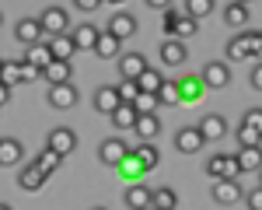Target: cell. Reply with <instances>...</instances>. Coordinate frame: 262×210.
I'll return each mask as SVG.
<instances>
[{"mask_svg": "<svg viewBox=\"0 0 262 210\" xmlns=\"http://www.w3.org/2000/svg\"><path fill=\"white\" fill-rule=\"evenodd\" d=\"M39 74H42V70H35L32 63L21 60V84H25V81H39Z\"/></svg>", "mask_w": 262, "mask_h": 210, "instance_id": "cell-44", "label": "cell"}, {"mask_svg": "<svg viewBox=\"0 0 262 210\" xmlns=\"http://www.w3.org/2000/svg\"><path fill=\"white\" fill-rule=\"evenodd\" d=\"M133 154L140 158V165L147 168V172H150V168H158V165H161V151H158L154 144H137V147H133Z\"/></svg>", "mask_w": 262, "mask_h": 210, "instance_id": "cell-32", "label": "cell"}, {"mask_svg": "<svg viewBox=\"0 0 262 210\" xmlns=\"http://www.w3.org/2000/svg\"><path fill=\"white\" fill-rule=\"evenodd\" d=\"M70 35H74V46H77V53H81V49L95 53V46H98V39H101V28H95V25H88V21H84V25H77Z\"/></svg>", "mask_w": 262, "mask_h": 210, "instance_id": "cell-17", "label": "cell"}, {"mask_svg": "<svg viewBox=\"0 0 262 210\" xmlns=\"http://www.w3.org/2000/svg\"><path fill=\"white\" fill-rule=\"evenodd\" d=\"M196 32H200V28H196V21L189 18V14H182V21H179V32H175V39H189V35H196Z\"/></svg>", "mask_w": 262, "mask_h": 210, "instance_id": "cell-41", "label": "cell"}, {"mask_svg": "<svg viewBox=\"0 0 262 210\" xmlns=\"http://www.w3.org/2000/svg\"><path fill=\"white\" fill-rule=\"evenodd\" d=\"M77 7H81V11H95V7H98V0H77Z\"/></svg>", "mask_w": 262, "mask_h": 210, "instance_id": "cell-48", "label": "cell"}, {"mask_svg": "<svg viewBox=\"0 0 262 210\" xmlns=\"http://www.w3.org/2000/svg\"><path fill=\"white\" fill-rule=\"evenodd\" d=\"M224 56H227L231 63L252 60V32H238L234 39H227V46H224Z\"/></svg>", "mask_w": 262, "mask_h": 210, "instance_id": "cell-9", "label": "cell"}, {"mask_svg": "<svg viewBox=\"0 0 262 210\" xmlns=\"http://www.w3.org/2000/svg\"><path fill=\"white\" fill-rule=\"evenodd\" d=\"M238 172H262V147H238Z\"/></svg>", "mask_w": 262, "mask_h": 210, "instance_id": "cell-24", "label": "cell"}, {"mask_svg": "<svg viewBox=\"0 0 262 210\" xmlns=\"http://www.w3.org/2000/svg\"><path fill=\"white\" fill-rule=\"evenodd\" d=\"M203 91H206V84H203L200 74H185V77L179 81V95H182V102H200Z\"/></svg>", "mask_w": 262, "mask_h": 210, "instance_id": "cell-22", "label": "cell"}, {"mask_svg": "<svg viewBox=\"0 0 262 210\" xmlns=\"http://www.w3.org/2000/svg\"><path fill=\"white\" fill-rule=\"evenodd\" d=\"M46 81H49V88H56V84H70V77H74V63H60L53 60V67L42 74Z\"/></svg>", "mask_w": 262, "mask_h": 210, "instance_id": "cell-26", "label": "cell"}, {"mask_svg": "<svg viewBox=\"0 0 262 210\" xmlns=\"http://www.w3.org/2000/svg\"><path fill=\"white\" fill-rule=\"evenodd\" d=\"M203 133L196 130V126H182L179 133H175V151L179 154H196V151H203Z\"/></svg>", "mask_w": 262, "mask_h": 210, "instance_id": "cell-12", "label": "cell"}, {"mask_svg": "<svg viewBox=\"0 0 262 210\" xmlns=\"http://www.w3.org/2000/svg\"><path fill=\"white\" fill-rule=\"evenodd\" d=\"M0 210H14V207H11V203H0Z\"/></svg>", "mask_w": 262, "mask_h": 210, "instance_id": "cell-49", "label": "cell"}, {"mask_svg": "<svg viewBox=\"0 0 262 210\" xmlns=\"http://www.w3.org/2000/svg\"><path fill=\"white\" fill-rule=\"evenodd\" d=\"M158 56H161L164 67H182V63L189 60V49H185V42H179V39H164L161 49H158Z\"/></svg>", "mask_w": 262, "mask_h": 210, "instance_id": "cell-14", "label": "cell"}, {"mask_svg": "<svg viewBox=\"0 0 262 210\" xmlns=\"http://www.w3.org/2000/svg\"><path fill=\"white\" fill-rule=\"evenodd\" d=\"M11 102V88H7V84H0V105H7Z\"/></svg>", "mask_w": 262, "mask_h": 210, "instance_id": "cell-47", "label": "cell"}, {"mask_svg": "<svg viewBox=\"0 0 262 210\" xmlns=\"http://www.w3.org/2000/svg\"><path fill=\"white\" fill-rule=\"evenodd\" d=\"M129 151H133V147L126 144L122 137H108V140H101V147H98V158L105 161V165L119 168V165H122V158H126Z\"/></svg>", "mask_w": 262, "mask_h": 210, "instance_id": "cell-4", "label": "cell"}, {"mask_svg": "<svg viewBox=\"0 0 262 210\" xmlns=\"http://www.w3.org/2000/svg\"><path fill=\"white\" fill-rule=\"evenodd\" d=\"M252 56H259L262 63V32H252Z\"/></svg>", "mask_w": 262, "mask_h": 210, "instance_id": "cell-46", "label": "cell"}, {"mask_svg": "<svg viewBox=\"0 0 262 210\" xmlns=\"http://www.w3.org/2000/svg\"><path fill=\"white\" fill-rule=\"evenodd\" d=\"M46 179H49V175H46V172H42L35 161H32V165H25V168L18 172V186L28 189V193H39V189L46 186Z\"/></svg>", "mask_w": 262, "mask_h": 210, "instance_id": "cell-19", "label": "cell"}, {"mask_svg": "<svg viewBox=\"0 0 262 210\" xmlns=\"http://www.w3.org/2000/svg\"><path fill=\"white\" fill-rule=\"evenodd\" d=\"M21 60L32 63L35 70H42V74H46V70L53 67V49H49V42H39V46H32V49H28V53H25Z\"/></svg>", "mask_w": 262, "mask_h": 210, "instance_id": "cell-21", "label": "cell"}, {"mask_svg": "<svg viewBox=\"0 0 262 210\" xmlns=\"http://www.w3.org/2000/svg\"><path fill=\"white\" fill-rule=\"evenodd\" d=\"M39 25H42V32H46L49 39H60V35H70V32H74V28H70V11L60 7V4H49V7L42 11Z\"/></svg>", "mask_w": 262, "mask_h": 210, "instance_id": "cell-1", "label": "cell"}, {"mask_svg": "<svg viewBox=\"0 0 262 210\" xmlns=\"http://www.w3.org/2000/svg\"><path fill=\"white\" fill-rule=\"evenodd\" d=\"M179 21H182V14L179 11H175V7H168V11H164V39H175V32H179Z\"/></svg>", "mask_w": 262, "mask_h": 210, "instance_id": "cell-39", "label": "cell"}, {"mask_svg": "<svg viewBox=\"0 0 262 210\" xmlns=\"http://www.w3.org/2000/svg\"><path fill=\"white\" fill-rule=\"evenodd\" d=\"M245 203H248V210H262V186H255L252 193H245Z\"/></svg>", "mask_w": 262, "mask_h": 210, "instance_id": "cell-43", "label": "cell"}, {"mask_svg": "<svg viewBox=\"0 0 262 210\" xmlns=\"http://www.w3.org/2000/svg\"><path fill=\"white\" fill-rule=\"evenodd\" d=\"M116 88H119L122 105H133L137 98H140V84H137V81H122V84H116Z\"/></svg>", "mask_w": 262, "mask_h": 210, "instance_id": "cell-38", "label": "cell"}, {"mask_svg": "<svg viewBox=\"0 0 262 210\" xmlns=\"http://www.w3.org/2000/svg\"><path fill=\"white\" fill-rule=\"evenodd\" d=\"M122 200L129 210H154V189H147L143 182H133V186H126Z\"/></svg>", "mask_w": 262, "mask_h": 210, "instance_id": "cell-6", "label": "cell"}, {"mask_svg": "<svg viewBox=\"0 0 262 210\" xmlns=\"http://www.w3.org/2000/svg\"><path fill=\"white\" fill-rule=\"evenodd\" d=\"M21 158H25V144L14 140V137H0V165L14 168V165H21Z\"/></svg>", "mask_w": 262, "mask_h": 210, "instance_id": "cell-18", "label": "cell"}, {"mask_svg": "<svg viewBox=\"0 0 262 210\" xmlns=\"http://www.w3.org/2000/svg\"><path fill=\"white\" fill-rule=\"evenodd\" d=\"M185 14L192 21L210 18V14H213V0H189V4H185Z\"/></svg>", "mask_w": 262, "mask_h": 210, "instance_id": "cell-35", "label": "cell"}, {"mask_svg": "<svg viewBox=\"0 0 262 210\" xmlns=\"http://www.w3.org/2000/svg\"><path fill=\"white\" fill-rule=\"evenodd\" d=\"M150 63L143 53H122L119 56V81H140V74L147 70Z\"/></svg>", "mask_w": 262, "mask_h": 210, "instance_id": "cell-5", "label": "cell"}, {"mask_svg": "<svg viewBox=\"0 0 262 210\" xmlns=\"http://www.w3.org/2000/svg\"><path fill=\"white\" fill-rule=\"evenodd\" d=\"M116 172H119V175H122V179H126V182H129V186H133V182H140L143 175H147V168L140 165V158H137L133 151H129V154L122 158V165L116 168Z\"/></svg>", "mask_w": 262, "mask_h": 210, "instance_id": "cell-23", "label": "cell"}, {"mask_svg": "<svg viewBox=\"0 0 262 210\" xmlns=\"http://www.w3.org/2000/svg\"><path fill=\"white\" fill-rule=\"evenodd\" d=\"M259 186H262V172H259Z\"/></svg>", "mask_w": 262, "mask_h": 210, "instance_id": "cell-51", "label": "cell"}, {"mask_svg": "<svg viewBox=\"0 0 262 210\" xmlns=\"http://www.w3.org/2000/svg\"><path fill=\"white\" fill-rule=\"evenodd\" d=\"M91 210H108V207H91Z\"/></svg>", "mask_w": 262, "mask_h": 210, "instance_id": "cell-50", "label": "cell"}, {"mask_svg": "<svg viewBox=\"0 0 262 210\" xmlns=\"http://www.w3.org/2000/svg\"><path fill=\"white\" fill-rule=\"evenodd\" d=\"M0 70H4V60H0Z\"/></svg>", "mask_w": 262, "mask_h": 210, "instance_id": "cell-52", "label": "cell"}, {"mask_svg": "<svg viewBox=\"0 0 262 210\" xmlns=\"http://www.w3.org/2000/svg\"><path fill=\"white\" fill-rule=\"evenodd\" d=\"M0 84H7V88L21 84V60H4V70H0Z\"/></svg>", "mask_w": 262, "mask_h": 210, "instance_id": "cell-34", "label": "cell"}, {"mask_svg": "<svg viewBox=\"0 0 262 210\" xmlns=\"http://www.w3.org/2000/svg\"><path fill=\"white\" fill-rule=\"evenodd\" d=\"M81 102V95H77V88L74 84H56V88H49V105L53 109H74V105Z\"/></svg>", "mask_w": 262, "mask_h": 210, "instance_id": "cell-15", "label": "cell"}, {"mask_svg": "<svg viewBox=\"0 0 262 210\" xmlns=\"http://www.w3.org/2000/svg\"><path fill=\"white\" fill-rule=\"evenodd\" d=\"M46 140H49V151H56V154H60V158H67V154H74V151H77V133H74V130H70V126H56V130H49V137H46Z\"/></svg>", "mask_w": 262, "mask_h": 210, "instance_id": "cell-3", "label": "cell"}, {"mask_svg": "<svg viewBox=\"0 0 262 210\" xmlns=\"http://www.w3.org/2000/svg\"><path fill=\"white\" fill-rule=\"evenodd\" d=\"M206 175H210L213 182H224V179L242 175V172H238V158H234V154H213V158L206 161Z\"/></svg>", "mask_w": 262, "mask_h": 210, "instance_id": "cell-2", "label": "cell"}, {"mask_svg": "<svg viewBox=\"0 0 262 210\" xmlns=\"http://www.w3.org/2000/svg\"><path fill=\"white\" fill-rule=\"evenodd\" d=\"M238 140H242V147H262V133L248 130V126H238Z\"/></svg>", "mask_w": 262, "mask_h": 210, "instance_id": "cell-40", "label": "cell"}, {"mask_svg": "<svg viewBox=\"0 0 262 210\" xmlns=\"http://www.w3.org/2000/svg\"><path fill=\"white\" fill-rule=\"evenodd\" d=\"M42 35H46V32H42L39 18H21L18 25H14V39H18V42H25L28 49H32V46H39V42H42Z\"/></svg>", "mask_w": 262, "mask_h": 210, "instance_id": "cell-13", "label": "cell"}, {"mask_svg": "<svg viewBox=\"0 0 262 210\" xmlns=\"http://www.w3.org/2000/svg\"><path fill=\"white\" fill-rule=\"evenodd\" d=\"M224 21H227L231 28H242L245 32V25H248V4H242V0L227 4V7H224Z\"/></svg>", "mask_w": 262, "mask_h": 210, "instance_id": "cell-27", "label": "cell"}, {"mask_svg": "<svg viewBox=\"0 0 262 210\" xmlns=\"http://www.w3.org/2000/svg\"><path fill=\"white\" fill-rule=\"evenodd\" d=\"M196 130L203 133V140H206V144H210V140H224V133H227V119L217 116V112H206L200 123H196Z\"/></svg>", "mask_w": 262, "mask_h": 210, "instance_id": "cell-11", "label": "cell"}, {"mask_svg": "<svg viewBox=\"0 0 262 210\" xmlns=\"http://www.w3.org/2000/svg\"><path fill=\"white\" fill-rule=\"evenodd\" d=\"M108 119H112V126H116L119 133H129V130H137V119H140V116H137V109H133V105H119Z\"/></svg>", "mask_w": 262, "mask_h": 210, "instance_id": "cell-25", "label": "cell"}, {"mask_svg": "<svg viewBox=\"0 0 262 210\" xmlns=\"http://www.w3.org/2000/svg\"><path fill=\"white\" fill-rule=\"evenodd\" d=\"M49 49H53V60H60V63H70V56L77 53V46H74V35L49 39Z\"/></svg>", "mask_w": 262, "mask_h": 210, "instance_id": "cell-28", "label": "cell"}, {"mask_svg": "<svg viewBox=\"0 0 262 210\" xmlns=\"http://www.w3.org/2000/svg\"><path fill=\"white\" fill-rule=\"evenodd\" d=\"M200 77H203L206 88H227L231 84V67H227V60H210L203 67Z\"/></svg>", "mask_w": 262, "mask_h": 210, "instance_id": "cell-7", "label": "cell"}, {"mask_svg": "<svg viewBox=\"0 0 262 210\" xmlns=\"http://www.w3.org/2000/svg\"><path fill=\"white\" fill-rule=\"evenodd\" d=\"M0 21H4V14H0Z\"/></svg>", "mask_w": 262, "mask_h": 210, "instance_id": "cell-53", "label": "cell"}, {"mask_svg": "<svg viewBox=\"0 0 262 210\" xmlns=\"http://www.w3.org/2000/svg\"><path fill=\"white\" fill-rule=\"evenodd\" d=\"M133 133H137V140H140V144H154V140H158V133H161V116H140Z\"/></svg>", "mask_w": 262, "mask_h": 210, "instance_id": "cell-20", "label": "cell"}, {"mask_svg": "<svg viewBox=\"0 0 262 210\" xmlns=\"http://www.w3.org/2000/svg\"><path fill=\"white\" fill-rule=\"evenodd\" d=\"M60 154H56V151H49V147H42L39 154H35V165L42 168V172H46V175H53V172H56V168H60Z\"/></svg>", "mask_w": 262, "mask_h": 210, "instance_id": "cell-33", "label": "cell"}, {"mask_svg": "<svg viewBox=\"0 0 262 210\" xmlns=\"http://www.w3.org/2000/svg\"><path fill=\"white\" fill-rule=\"evenodd\" d=\"M108 35H116L119 42H126V39H133L137 35V18L129 14V11H116L112 14V21H108V28H105Z\"/></svg>", "mask_w": 262, "mask_h": 210, "instance_id": "cell-8", "label": "cell"}, {"mask_svg": "<svg viewBox=\"0 0 262 210\" xmlns=\"http://www.w3.org/2000/svg\"><path fill=\"white\" fill-rule=\"evenodd\" d=\"M137 84H140V91H147V95H158V91L164 88V74H161V70H154V67H147Z\"/></svg>", "mask_w": 262, "mask_h": 210, "instance_id": "cell-29", "label": "cell"}, {"mask_svg": "<svg viewBox=\"0 0 262 210\" xmlns=\"http://www.w3.org/2000/svg\"><path fill=\"white\" fill-rule=\"evenodd\" d=\"M122 42L116 39V35H108V32H101L98 46H95V56H101V60H112V56H119Z\"/></svg>", "mask_w": 262, "mask_h": 210, "instance_id": "cell-31", "label": "cell"}, {"mask_svg": "<svg viewBox=\"0 0 262 210\" xmlns=\"http://www.w3.org/2000/svg\"><path fill=\"white\" fill-rule=\"evenodd\" d=\"M213 203H221V207H231V203H238L245 200V189L238 186V179H224V182H213Z\"/></svg>", "mask_w": 262, "mask_h": 210, "instance_id": "cell-10", "label": "cell"}, {"mask_svg": "<svg viewBox=\"0 0 262 210\" xmlns=\"http://www.w3.org/2000/svg\"><path fill=\"white\" fill-rule=\"evenodd\" d=\"M119 105H122V98H119V88H116V84H101L98 91H95V109H98V112L112 116Z\"/></svg>", "mask_w": 262, "mask_h": 210, "instance_id": "cell-16", "label": "cell"}, {"mask_svg": "<svg viewBox=\"0 0 262 210\" xmlns=\"http://www.w3.org/2000/svg\"><path fill=\"white\" fill-rule=\"evenodd\" d=\"M248 84H252L255 91H262V63H255V67H252V74H248Z\"/></svg>", "mask_w": 262, "mask_h": 210, "instance_id": "cell-45", "label": "cell"}, {"mask_svg": "<svg viewBox=\"0 0 262 210\" xmlns=\"http://www.w3.org/2000/svg\"><path fill=\"white\" fill-rule=\"evenodd\" d=\"M242 126H248V130H255V133H262V109H248L245 112Z\"/></svg>", "mask_w": 262, "mask_h": 210, "instance_id": "cell-42", "label": "cell"}, {"mask_svg": "<svg viewBox=\"0 0 262 210\" xmlns=\"http://www.w3.org/2000/svg\"><path fill=\"white\" fill-rule=\"evenodd\" d=\"M154 210H179V193L171 186H158L154 189Z\"/></svg>", "mask_w": 262, "mask_h": 210, "instance_id": "cell-30", "label": "cell"}, {"mask_svg": "<svg viewBox=\"0 0 262 210\" xmlns=\"http://www.w3.org/2000/svg\"><path fill=\"white\" fill-rule=\"evenodd\" d=\"M158 102L161 105H179L182 95H179V81H164V88L158 91Z\"/></svg>", "mask_w": 262, "mask_h": 210, "instance_id": "cell-37", "label": "cell"}, {"mask_svg": "<svg viewBox=\"0 0 262 210\" xmlns=\"http://www.w3.org/2000/svg\"><path fill=\"white\" fill-rule=\"evenodd\" d=\"M158 95H147V91H140V98L133 102V109H137V116H158Z\"/></svg>", "mask_w": 262, "mask_h": 210, "instance_id": "cell-36", "label": "cell"}]
</instances>
